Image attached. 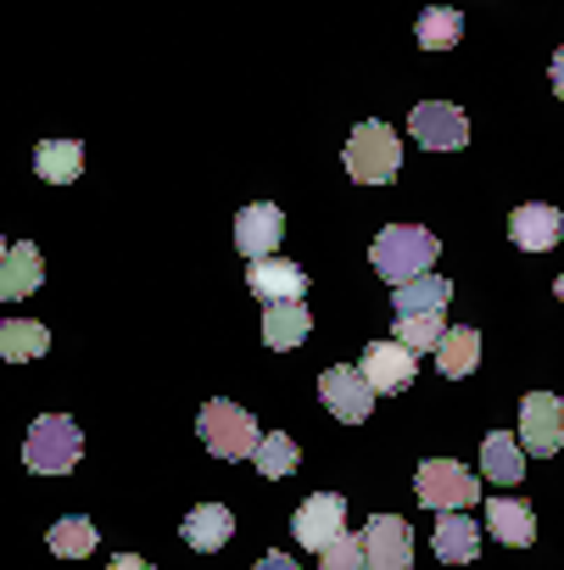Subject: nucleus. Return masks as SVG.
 Segmentation results:
<instances>
[{"label":"nucleus","mask_w":564,"mask_h":570,"mask_svg":"<svg viewBox=\"0 0 564 570\" xmlns=\"http://www.w3.org/2000/svg\"><path fill=\"white\" fill-rule=\"evenodd\" d=\"M436 252H442V240H436L431 229H419V224H392V229H380V235H375L369 263H375V274H380V279L403 285V279L425 274V268L436 263Z\"/></svg>","instance_id":"nucleus-1"},{"label":"nucleus","mask_w":564,"mask_h":570,"mask_svg":"<svg viewBox=\"0 0 564 570\" xmlns=\"http://www.w3.org/2000/svg\"><path fill=\"white\" fill-rule=\"evenodd\" d=\"M342 163H347V174H353L358 185H392V179H397V168H403V140H397V129H392V124L364 118V124L353 129V140H347Z\"/></svg>","instance_id":"nucleus-2"},{"label":"nucleus","mask_w":564,"mask_h":570,"mask_svg":"<svg viewBox=\"0 0 564 570\" xmlns=\"http://www.w3.org/2000/svg\"><path fill=\"white\" fill-rule=\"evenodd\" d=\"M79 459H85V431H79L68 414H40V420L29 425L23 464H29L34 475H68Z\"/></svg>","instance_id":"nucleus-3"},{"label":"nucleus","mask_w":564,"mask_h":570,"mask_svg":"<svg viewBox=\"0 0 564 570\" xmlns=\"http://www.w3.org/2000/svg\"><path fill=\"white\" fill-rule=\"evenodd\" d=\"M196 431H201L207 453H218V459H251V453H257V442H263L257 420H251L246 409L224 403V397H212V403L196 414Z\"/></svg>","instance_id":"nucleus-4"},{"label":"nucleus","mask_w":564,"mask_h":570,"mask_svg":"<svg viewBox=\"0 0 564 570\" xmlns=\"http://www.w3.org/2000/svg\"><path fill=\"white\" fill-rule=\"evenodd\" d=\"M414 498H419L425 509L447 514V509L475 503V498H481V487H475V475H469L458 459H425V464L414 470Z\"/></svg>","instance_id":"nucleus-5"},{"label":"nucleus","mask_w":564,"mask_h":570,"mask_svg":"<svg viewBox=\"0 0 564 570\" xmlns=\"http://www.w3.org/2000/svg\"><path fill=\"white\" fill-rule=\"evenodd\" d=\"M358 537H364V570H414V531L403 514H375Z\"/></svg>","instance_id":"nucleus-6"},{"label":"nucleus","mask_w":564,"mask_h":570,"mask_svg":"<svg viewBox=\"0 0 564 570\" xmlns=\"http://www.w3.org/2000/svg\"><path fill=\"white\" fill-rule=\"evenodd\" d=\"M414 358H419V353H408V347L392 336V342H369L358 370H364V381L375 386V397H380V392H386V397H397V392H408V386H414V375H419V364H414Z\"/></svg>","instance_id":"nucleus-7"},{"label":"nucleus","mask_w":564,"mask_h":570,"mask_svg":"<svg viewBox=\"0 0 564 570\" xmlns=\"http://www.w3.org/2000/svg\"><path fill=\"white\" fill-rule=\"evenodd\" d=\"M408 135H414L425 151H458V146L469 140V118H464L458 107H447V101H419V107L408 112Z\"/></svg>","instance_id":"nucleus-8"},{"label":"nucleus","mask_w":564,"mask_h":570,"mask_svg":"<svg viewBox=\"0 0 564 570\" xmlns=\"http://www.w3.org/2000/svg\"><path fill=\"white\" fill-rule=\"evenodd\" d=\"M520 448L525 453H558L564 448V403L553 392H531L520 403Z\"/></svg>","instance_id":"nucleus-9"},{"label":"nucleus","mask_w":564,"mask_h":570,"mask_svg":"<svg viewBox=\"0 0 564 570\" xmlns=\"http://www.w3.org/2000/svg\"><path fill=\"white\" fill-rule=\"evenodd\" d=\"M279 240H286V213H279L274 202H251V207L235 213V246H240L246 263L251 257H274Z\"/></svg>","instance_id":"nucleus-10"},{"label":"nucleus","mask_w":564,"mask_h":570,"mask_svg":"<svg viewBox=\"0 0 564 570\" xmlns=\"http://www.w3.org/2000/svg\"><path fill=\"white\" fill-rule=\"evenodd\" d=\"M319 397H325V409H330L336 420H347V425L369 420V409H375V386L364 381V370H347V364H336V370L319 375Z\"/></svg>","instance_id":"nucleus-11"},{"label":"nucleus","mask_w":564,"mask_h":570,"mask_svg":"<svg viewBox=\"0 0 564 570\" xmlns=\"http://www.w3.org/2000/svg\"><path fill=\"white\" fill-rule=\"evenodd\" d=\"M347 531V498L342 492H314L303 509H297V520H291V537H297V548H325L330 537H342Z\"/></svg>","instance_id":"nucleus-12"},{"label":"nucleus","mask_w":564,"mask_h":570,"mask_svg":"<svg viewBox=\"0 0 564 570\" xmlns=\"http://www.w3.org/2000/svg\"><path fill=\"white\" fill-rule=\"evenodd\" d=\"M246 285H251V297L257 303H297L308 292V274L286 257H251L246 263Z\"/></svg>","instance_id":"nucleus-13"},{"label":"nucleus","mask_w":564,"mask_h":570,"mask_svg":"<svg viewBox=\"0 0 564 570\" xmlns=\"http://www.w3.org/2000/svg\"><path fill=\"white\" fill-rule=\"evenodd\" d=\"M508 235H514V246H525V252H553L558 235H564V213L547 207V202H520V207L508 213Z\"/></svg>","instance_id":"nucleus-14"},{"label":"nucleus","mask_w":564,"mask_h":570,"mask_svg":"<svg viewBox=\"0 0 564 570\" xmlns=\"http://www.w3.org/2000/svg\"><path fill=\"white\" fill-rule=\"evenodd\" d=\"M46 279V257L34 240H18L7 246V257H0V303H23L29 292H40Z\"/></svg>","instance_id":"nucleus-15"},{"label":"nucleus","mask_w":564,"mask_h":570,"mask_svg":"<svg viewBox=\"0 0 564 570\" xmlns=\"http://www.w3.org/2000/svg\"><path fill=\"white\" fill-rule=\"evenodd\" d=\"M308 331H314V314L303 308V297L297 303H263V347L291 353L308 342Z\"/></svg>","instance_id":"nucleus-16"},{"label":"nucleus","mask_w":564,"mask_h":570,"mask_svg":"<svg viewBox=\"0 0 564 570\" xmlns=\"http://www.w3.org/2000/svg\"><path fill=\"white\" fill-rule=\"evenodd\" d=\"M486 531L508 548H531L536 542V514L525 498H492L486 503Z\"/></svg>","instance_id":"nucleus-17"},{"label":"nucleus","mask_w":564,"mask_h":570,"mask_svg":"<svg viewBox=\"0 0 564 570\" xmlns=\"http://www.w3.org/2000/svg\"><path fill=\"white\" fill-rule=\"evenodd\" d=\"M179 537H185L196 553H212V548H224V542L235 537V514H229L224 503H196V509L185 514Z\"/></svg>","instance_id":"nucleus-18"},{"label":"nucleus","mask_w":564,"mask_h":570,"mask_svg":"<svg viewBox=\"0 0 564 570\" xmlns=\"http://www.w3.org/2000/svg\"><path fill=\"white\" fill-rule=\"evenodd\" d=\"M431 548H436V559H442V564H469V559L481 553V531H475V520H469V514L447 509V514L436 520Z\"/></svg>","instance_id":"nucleus-19"},{"label":"nucleus","mask_w":564,"mask_h":570,"mask_svg":"<svg viewBox=\"0 0 564 570\" xmlns=\"http://www.w3.org/2000/svg\"><path fill=\"white\" fill-rule=\"evenodd\" d=\"M481 475L497 481V487H520V475H525L520 436H508V431H486V442H481Z\"/></svg>","instance_id":"nucleus-20"},{"label":"nucleus","mask_w":564,"mask_h":570,"mask_svg":"<svg viewBox=\"0 0 564 570\" xmlns=\"http://www.w3.org/2000/svg\"><path fill=\"white\" fill-rule=\"evenodd\" d=\"M447 303H453V285L442 274H414V279L397 285V297H392L397 314H442Z\"/></svg>","instance_id":"nucleus-21"},{"label":"nucleus","mask_w":564,"mask_h":570,"mask_svg":"<svg viewBox=\"0 0 564 570\" xmlns=\"http://www.w3.org/2000/svg\"><path fill=\"white\" fill-rule=\"evenodd\" d=\"M34 174L46 185H73L85 174V146L79 140H40L34 146Z\"/></svg>","instance_id":"nucleus-22"},{"label":"nucleus","mask_w":564,"mask_h":570,"mask_svg":"<svg viewBox=\"0 0 564 570\" xmlns=\"http://www.w3.org/2000/svg\"><path fill=\"white\" fill-rule=\"evenodd\" d=\"M475 364H481V336H475V325H453V331L436 342V370H442L447 381H464Z\"/></svg>","instance_id":"nucleus-23"},{"label":"nucleus","mask_w":564,"mask_h":570,"mask_svg":"<svg viewBox=\"0 0 564 570\" xmlns=\"http://www.w3.org/2000/svg\"><path fill=\"white\" fill-rule=\"evenodd\" d=\"M46 347H51V331L34 325V320H7V325H0V358H7V364H29Z\"/></svg>","instance_id":"nucleus-24"},{"label":"nucleus","mask_w":564,"mask_h":570,"mask_svg":"<svg viewBox=\"0 0 564 570\" xmlns=\"http://www.w3.org/2000/svg\"><path fill=\"white\" fill-rule=\"evenodd\" d=\"M297 459H303V448H297L286 431H268V436L257 442V453H251V464H257V475H263V481L291 475V470H297Z\"/></svg>","instance_id":"nucleus-25"},{"label":"nucleus","mask_w":564,"mask_h":570,"mask_svg":"<svg viewBox=\"0 0 564 570\" xmlns=\"http://www.w3.org/2000/svg\"><path fill=\"white\" fill-rule=\"evenodd\" d=\"M414 35H419L425 51H453V46L464 40V18H458L453 7H431V12L414 23Z\"/></svg>","instance_id":"nucleus-26"},{"label":"nucleus","mask_w":564,"mask_h":570,"mask_svg":"<svg viewBox=\"0 0 564 570\" xmlns=\"http://www.w3.org/2000/svg\"><path fill=\"white\" fill-rule=\"evenodd\" d=\"M51 553H62V559H85V553H96V525L85 520V514H68V520H57L51 525Z\"/></svg>","instance_id":"nucleus-27"},{"label":"nucleus","mask_w":564,"mask_h":570,"mask_svg":"<svg viewBox=\"0 0 564 570\" xmlns=\"http://www.w3.org/2000/svg\"><path fill=\"white\" fill-rule=\"evenodd\" d=\"M447 336L442 314H397V342L408 353H436V342Z\"/></svg>","instance_id":"nucleus-28"},{"label":"nucleus","mask_w":564,"mask_h":570,"mask_svg":"<svg viewBox=\"0 0 564 570\" xmlns=\"http://www.w3.org/2000/svg\"><path fill=\"white\" fill-rule=\"evenodd\" d=\"M319 570H364V537L342 531L319 548Z\"/></svg>","instance_id":"nucleus-29"},{"label":"nucleus","mask_w":564,"mask_h":570,"mask_svg":"<svg viewBox=\"0 0 564 570\" xmlns=\"http://www.w3.org/2000/svg\"><path fill=\"white\" fill-rule=\"evenodd\" d=\"M251 570H297V559H291V553H263Z\"/></svg>","instance_id":"nucleus-30"},{"label":"nucleus","mask_w":564,"mask_h":570,"mask_svg":"<svg viewBox=\"0 0 564 570\" xmlns=\"http://www.w3.org/2000/svg\"><path fill=\"white\" fill-rule=\"evenodd\" d=\"M547 79H553V96H564V46L553 51V62H547Z\"/></svg>","instance_id":"nucleus-31"},{"label":"nucleus","mask_w":564,"mask_h":570,"mask_svg":"<svg viewBox=\"0 0 564 570\" xmlns=\"http://www.w3.org/2000/svg\"><path fill=\"white\" fill-rule=\"evenodd\" d=\"M107 570H151V559H140V553H118Z\"/></svg>","instance_id":"nucleus-32"},{"label":"nucleus","mask_w":564,"mask_h":570,"mask_svg":"<svg viewBox=\"0 0 564 570\" xmlns=\"http://www.w3.org/2000/svg\"><path fill=\"white\" fill-rule=\"evenodd\" d=\"M553 297H558V303H564V274H558V279H553Z\"/></svg>","instance_id":"nucleus-33"},{"label":"nucleus","mask_w":564,"mask_h":570,"mask_svg":"<svg viewBox=\"0 0 564 570\" xmlns=\"http://www.w3.org/2000/svg\"><path fill=\"white\" fill-rule=\"evenodd\" d=\"M0 257H7V235H0Z\"/></svg>","instance_id":"nucleus-34"}]
</instances>
